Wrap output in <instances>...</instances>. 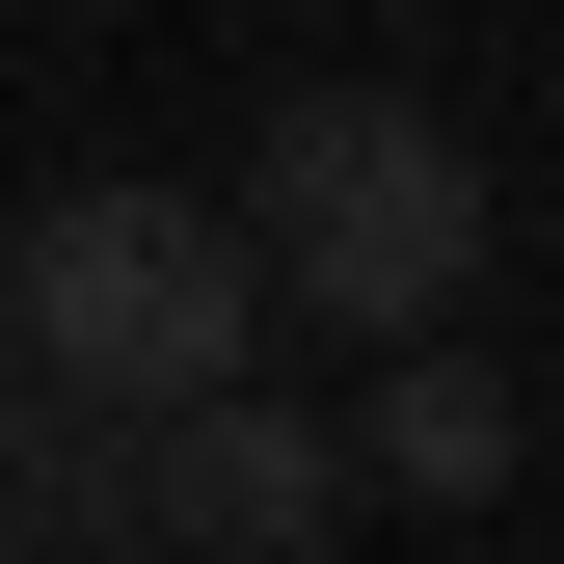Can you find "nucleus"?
<instances>
[{
	"instance_id": "obj_3",
	"label": "nucleus",
	"mask_w": 564,
	"mask_h": 564,
	"mask_svg": "<svg viewBox=\"0 0 564 564\" xmlns=\"http://www.w3.org/2000/svg\"><path fill=\"white\" fill-rule=\"evenodd\" d=\"M134 538H162V564H323V538H349V431L269 403V377L134 403Z\"/></svg>"
},
{
	"instance_id": "obj_2",
	"label": "nucleus",
	"mask_w": 564,
	"mask_h": 564,
	"mask_svg": "<svg viewBox=\"0 0 564 564\" xmlns=\"http://www.w3.org/2000/svg\"><path fill=\"white\" fill-rule=\"evenodd\" d=\"M242 269H269L296 323H349V349L457 323V296H484V162H457V108L296 82V108H269V188H242Z\"/></svg>"
},
{
	"instance_id": "obj_1",
	"label": "nucleus",
	"mask_w": 564,
	"mask_h": 564,
	"mask_svg": "<svg viewBox=\"0 0 564 564\" xmlns=\"http://www.w3.org/2000/svg\"><path fill=\"white\" fill-rule=\"evenodd\" d=\"M0 377L54 403H188V377H269V269L216 188H54V216H0Z\"/></svg>"
},
{
	"instance_id": "obj_5",
	"label": "nucleus",
	"mask_w": 564,
	"mask_h": 564,
	"mask_svg": "<svg viewBox=\"0 0 564 564\" xmlns=\"http://www.w3.org/2000/svg\"><path fill=\"white\" fill-rule=\"evenodd\" d=\"M349 484H403V511H484V484H511V377H484L457 323H403V349H377V431H349Z\"/></svg>"
},
{
	"instance_id": "obj_4",
	"label": "nucleus",
	"mask_w": 564,
	"mask_h": 564,
	"mask_svg": "<svg viewBox=\"0 0 564 564\" xmlns=\"http://www.w3.org/2000/svg\"><path fill=\"white\" fill-rule=\"evenodd\" d=\"M0 564H162L134 538V431L54 403V377H0Z\"/></svg>"
}]
</instances>
